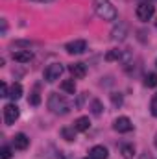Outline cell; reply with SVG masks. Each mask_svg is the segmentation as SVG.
Returning <instances> with one entry per match:
<instances>
[{
    "label": "cell",
    "mask_w": 157,
    "mask_h": 159,
    "mask_svg": "<svg viewBox=\"0 0 157 159\" xmlns=\"http://www.w3.org/2000/svg\"><path fill=\"white\" fill-rule=\"evenodd\" d=\"M94 11H96V15H98L102 20H117V17H118L117 7H115L111 2H107V0H96Z\"/></svg>",
    "instance_id": "6da1fadb"
},
{
    "label": "cell",
    "mask_w": 157,
    "mask_h": 159,
    "mask_svg": "<svg viewBox=\"0 0 157 159\" xmlns=\"http://www.w3.org/2000/svg\"><path fill=\"white\" fill-rule=\"evenodd\" d=\"M48 109L52 113H56V115H67L69 109H70V106H69V102H67L65 96H61L57 93H52L48 96Z\"/></svg>",
    "instance_id": "7a4b0ae2"
},
{
    "label": "cell",
    "mask_w": 157,
    "mask_h": 159,
    "mask_svg": "<svg viewBox=\"0 0 157 159\" xmlns=\"http://www.w3.org/2000/svg\"><path fill=\"white\" fill-rule=\"evenodd\" d=\"M137 19L139 20H142V22H146V20H150L152 17H154V13H155V7H154V4L152 2H141L139 6H137Z\"/></svg>",
    "instance_id": "3957f363"
},
{
    "label": "cell",
    "mask_w": 157,
    "mask_h": 159,
    "mask_svg": "<svg viewBox=\"0 0 157 159\" xmlns=\"http://www.w3.org/2000/svg\"><path fill=\"white\" fill-rule=\"evenodd\" d=\"M63 74V65L61 63H52V65H48L46 69H44V80L48 81V83H52V81H56V80H59V76Z\"/></svg>",
    "instance_id": "277c9868"
},
{
    "label": "cell",
    "mask_w": 157,
    "mask_h": 159,
    "mask_svg": "<svg viewBox=\"0 0 157 159\" xmlns=\"http://www.w3.org/2000/svg\"><path fill=\"white\" fill-rule=\"evenodd\" d=\"M19 115H20V111H19V107H17L15 104L4 106V122H6L7 126L15 124V120L19 119Z\"/></svg>",
    "instance_id": "5b68a950"
},
{
    "label": "cell",
    "mask_w": 157,
    "mask_h": 159,
    "mask_svg": "<svg viewBox=\"0 0 157 159\" xmlns=\"http://www.w3.org/2000/svg\"><path fill=\"white\" fill-rule=\"evenodd\" d=\"M126 35H128V24L122 22V20H118L117 24H115V28L111 30V39L113 41H124Z\"/></svg>",
    "instance_id": "8992f818"
},
{
    "label": "cell",
    "mask_w": 157,
    "mask_h": 159,
    "mask_svg": "<svg viewBox=\"0 0 157 159\" xmlns=\"http://www.w3.org/2000/svg\"><path fill=\"white\" fill-rule=\"evenodd\" d=\"M65 50H67L69 54H83V52L87 50V43H85L83 39L70 41V43L65 44Z\"/></svg>",
    "instance_id": "52a82bcc"
},
{
    "label": "cell",
    "mask_w": 157,
    "mask_h": 159,
    "mask_svg": "<svg viewBox=\"0 0 157 159\" xmlns=\"http://www.w3.org/2000/svg\"><path fill=\"white\" fill-rule=\"evenodd\" d=\"M113 128L117 129L118 133H128V131L133 129V124H131V120L128 119V117H118L115 120V124H113Z\"/></svg>",
    "instance_id": "ba28073f"
},
{
    "label": "cell",
    "mask_w": 157,
    "mask_h": 159,
    "mask_svg": "<svg viewBox=\"0 0 157 159\" xmlns=\"http://www.w3.org/2000/svg\"><path fill=\"white\" fill-rule=\"evenodd\" d=\"M11 144H13V148H17V150H26V148L30 146V139H28L24 133H15V137L11 139Z\"/></svg>",
    "instance_id": "9c48e42d"
},
{
    "label": "cell",
    "mask_w": 157,
    "mask_h": 159,
    "mask_svg": "<svg viewBox=\"0 0 157 159\" xmlns=\"http://www.w3.org/2000/svg\"><path fill=\"white\" fill-rule=\"evenodd\" d=\"M13 59L17 63H30L34 59V54H32V50H17V52H13Z\"/></svg>",
    "instance_id": "30bf717a"
},
{
    "label": "cell",
    "mask_w": 157,
    "mask_h": 159,
    "mask_svg": "<svg viewBox=\"0 0 157 159\" xmlns=\"http://www.w3.org/2000/svg\"><path fill=\"white\" fill-rule=\"evenodd\" d=\"M89 157L91 159H107L109 157V152H107V148L105 146H92L91 148V152H89Z\"/></svg>",
    "instance_id": "8fae6325"
},
{
    "label": "cell",
    "mask_w": 157,
    "mask_h": 159,
    "mask_svg": "<svg viewBox=\"0 0 157 159\" xmlns=\"http://www.w3.org/2000/svg\"><path fill=\"white\" fill-rule=\"evenodd\" d=\"M69 70H70V74L74 76V78H85V74H87V69H85V65L83 63H72L70 67H69Z\"/></svg>",
    "instance_id": "7c38bea8"
},
{
    "label": "cell",
    "mask_w": 157,
    "mask_h": 159,
    "mask_svg": "<svg viewBox=\"0 0 157 159\" xmlns=\"http://www.w3.org/2000/svg\"><path fill=\"white\" fill-rule=\"evenodd\" d=\"M74 128H76V131H87V129L91 128V120H89V117H79V119H76Z\"/></svg>",
    "instance_id": "4fadbf2b"
},
{
    "label": "cell",
    "mask_w": 157,
    "mask_h": 159,
    "mask_svg": "<svg viewBox=\"0 0 157 159\" xmlns=\"http://www.w3.org/2000/svg\"><path fill=\"white\" fill-rule=\"evenodd\" d=\"M20 96H22V85L20 83H13L9 87V98L11 100H19Z\"/></svg>",
    "instance_id": "5bb4252c"
},
{
    "label": "cell",
    "mask_w": 157,
    "mask_h": 159,
    "mask_svg": "<svg viewBox=\"0 0 157 159\" xmlns=\"http://www.w3.org/2000/svg\"><path fill=\"white\" fill-rule=\"evenodd\" d=\"M61 91H65V93H69V94H74V93H76V83H74V80H63V81H61Z\"/></svg>",
    "instance_id": "9a60e30c"
},
{
    "label": "cell",
    "mask_w": 157,
    "mask_h": 159,
    "mask_svg": "<svg viewBox=\"0 0 157 159\" xmlns=\"http://www.w3.org/2000/svg\"><path fill=\"white\" fill-rule=\"evenodd\" d=\"M102 111H104V104H102L100 100H92V102H91V113L96 115V117H100Z\"/></svg>",
    "instance_id": "2e32d148"
},
{
    "label": "cell",
    "mask_w": 157,
    "mask_h": 159,
    "mask_svg": "<svg viewBox=\"0 0 157 159\" xmlns=\"http://www.w3.org/2000/svg\"><path fill=\"white\" fill-rule=\"evenodd\" d=\"M61 135H63V139H67V141H74L76 139V128L72 126V128H63L61 129Z\"/></svg>",
    "instance_id": "e0dca14e"
},
{
    "label": "cell",
    "mask_w": 157,
    "mask_h": 159,
    "mask_svg": "<svg viewBox=\"0 0 157 159\" xmlns=\"http://www.w3.org/2000/svg\"><path fill=\"white\" fill-rule=\"evenodd\" d=\"M144 85L146 87H157V74L155 72H148L146 76H144Z\"/></svg>",
    "instance_id": "ac0fdd59"
},
{
    "label": "cell",
    "mask_w": 157,
    "mask_h": 159,
    "mask_svg": "<svg viewBox=\"0 0 157 159\" xmlns=\"http://www.w3.org/2000/svg\"><path fill=\"white\" fill-rule=\"evenodd\" d=\"M122 154H124V157L126 159H133V156H135V148H133V144H122Z\"/></svg>",
    "instance_id": "d6986e66"
},
{
    "label": "cell",
    "mask_w": 157,
    "mask_h": 159,
    "mask_svg": "<svg viewBox=\"0 0 157 159\" xmlns=\"http://www.w3.org/2000/svg\"><path fill=\"white\" fill-rule=\"evenodd\" d=\"M122 57V50H109L107 54H105V61H115V59H120Z\"/></svg>",
    "instance_id": "ffe728a7"
},
{
    "label": "cell",
    "mask_w": 157,
    "mask_h": 159,
    "mask_svg": "<svg viewBox=\"0 0 157 159\" xmlns=\"http://www.w3.org/2000/svg\"><path fill=\"white\" fill-rule=\"evenodd\" d=\"M111 100H113V106H117V107H120V106L124 104V98H122L120 93H113V94H111Z\"/></svg>",
    "instance_id": "44dd1931"
},
{
    "label": "cell",
    "mask_w": 157,
    "mask_h": 159,
    "mask_svg": "<svg viewBox=\"0 0 157 159\" xmlns=\"http://www.w3.org/2000/svg\"><path fill=\"white\" fill-rule=\"evenodd\" d=\"M150 113H152L154 117H157V93L152 96V102H150Z\"/></svg>",
    "instance_id": "7402d4cb"
},
{
    "label": "cell",
    "mask_w": 157,
    "mask_h": 159,
    "mask_svg": "<svg viewBox=\"0 0 157 159\" xmlns=\"http://www.w3.org/2000/svg\"><path fill=\"white\" fill-rule=\"evenodd\" d=\"M32 106H39L41 104V96H39V93H32L30 94V100H28Z\"/></svg>",
    "instance_id": "603a6c76"
},
{
    "label": "cell",
    "mask_w": 157,
    "mask_h": 159,
    "mask_svg": "<svg viewBox=\"0 0 157 159\" xmlns=\"http://www.w3.org/2000/svg\"><path fill=\"white\" fill-rule=\"evenodd\" d=\"M9 157H11V148L2 146V150H0V159H9Z\"/></svg>",
    "instance_id": "cb8c5ba5"
},
{
    "label": "cell",
    "mask_w": 157,
    "mask_h": 159,
    "mask_svg": "<svg viewBox=\"0 0 157 159\" xmlns=\"http://www.w3.org/2000/svg\"><path fill=\"white\" fill-rule=\"evenodd\" d=\"M0 96H9V89H7V85L2 81V85H0Z\"/></svg>",
    "instance_id": "d4e9b609"
},
{
    "label": "cell",
    "mask_w": 157,
    "mask_h": 159,
    "mask_svg": "<svg viewBox=\"0 0 157 159\" xmlns=\"http://www.w3.org/2000/svg\"><path fill=\"white\" fill-rule=\"evenodd\" d=\"M32 2H39V4H44V2H54V0H32Z\"/></svg>",
    "instance_id": "484cf974"
},
{
    "label": "cell",
    "mask_w": 157,
    "mask_h": 159,
    "mask_svg": "<svg viewBox=\"0 0 157 159\" xmlns=\"http://www.w3.org/2000/svg\"><path fill=\"white\" fill-rule=\"evenodd\" d=\"M154 143H155V148H157V135H155V139H154Z\"/></svg>",
    "instance_id": "4316f807"
},
{
    "label": "cell",
    "mask_w": 157,
    "mask_h": 159,
    "mask_svg": "<svg viewBox=\"0 0 157 159\" xmlns=\"http://www.w3.org/2000/svg\"><path fill=\"white\" fill-rule=\"evenodd\" d=\"M144 2H152V0H144Z\"/></svg>",
    "instance_id": "83f0119b"
},
{
    "label": "cell",
    "mask_w": 157,
    "mask_h": 159,
    "mask_svg": "<svg viewBox=\"0 0 157 159\" xmlns=\"http://www.w3.org/2000/svg\"><path fill=\"white\" fill-rule=\"evenodd\" d=\"M85 159H91V157H85Z\"/></svg>",
    "instance_id": "f1b7e54d"
},
{
    "label": "cell",
    "mask_w": 157,
    "mask_h": 159,
    "mask_svg": "<svg viewBox=\"0 0 157 159\" xmlns=\"http://www.w3.org/2000/svg\"><path fill=\"white\" fill-rule=\"evenodd\" d=\"M155 65H157V61H155Z\"/></svg>",
    "instance_id": "f546056e"
},
{
    "label": "cell",
    "mask_w": 157,
    "mask_h": 159,
    "mask_svg": "<svg viewBox=\"0 0 157 159\" xmlns=\"http://www.w3.org/2000/svg\"><path fill=\"white\" fill-rule=\"evenodd\" d=\"M155 26H157V22H155Z\"/></svg>",
    "instance_id": "4dcf8cb0"
}]
</instances>
